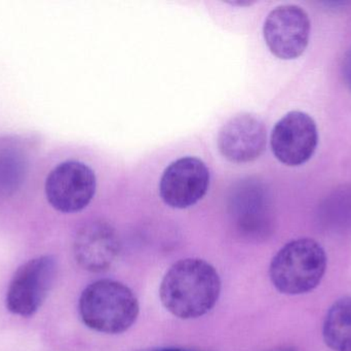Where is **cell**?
Returning <instances> with one entry per match:
<instances>
[{
	"label": "cell",
	"mask_w": 351,
	"mask_h": 351,
	"mask_svg": "<svg viewBox=\"0 0 351 351\" xmlns=\"http://www.w3.org/2000/svg\"><path fill=\"white\" fill-rule=\"evenodd\" d=\"M274 351H296V350H291V348H284V350H274Z\"/></svg>",
	"instance_id": "2e32d148"
},
{
	"label": "cell",
	"mask_w": 351,
	"mask_h": 351,
	"mask_svg": "<svg viewBox=\"0 0 351 351\" xmlns=\"http://www.w3.org/2000/svg\"><path fill=\"white\" fill-rule=\"evenodd\" d=\"M232 216L241 235L261 240L271 232L272 218L269 199L261 185L245 183L233 196Z\"/></svg>",
	"instance_id": "8fae6325"
},
{
	"label": "cell",
	"mask_w": 351,
	"mask_h": 351,
	"mask_svg": "<svg viewBox=\"0 0 351 351\" xmlns=\"http://www.w3.org/2000/svg\"><path fill=\"white\" fill-rule=\"evenodd\" d=\"M221 280L217 270L202 259L176 262L160 284L165 308L181 319H195L210 313L218 302Z\"/></svg>",
	"instance_id": "6da1fadb"
},
{
	"label": "cell",
	"mask_w": 351,
	"mask_h": 351,
	"mask_svg": "<svg viewBox=\"0 0 351 351\" xmlns=\"http://www.w3.org/2000/svg\"><path fill=\"white\" fill-rule=\"evenodd\" d=\"M327 269L325 249L315 239L287 243L272 259L269 276L274 288L285 295L306 294L319 286Z\"/></svg>",
	"instance_id": "3957f363"
},
{
	"label": "cell",
	"mask_w": 351,
	"mask_h": 351,
	"mask_svg": "<svg viewBox=\"0 0 351 351\" xmlns=\"http://www.w3.org/2000/svg\"><path fill=\"white\" fill-rule=\"evenodd\" d=\"M94 171L78 161H66L56 166L45 183L47 200L55 210L74 214L84 210L96 193Z\"/></svg>",
	"instance_id": "5b68a950"
},
{
	"label": "cell",
	"mask_w": 351,
	"mask_h": 351,
	"mask_svg": "<svg viewBox=\"0 0 351 351\" xmlns=\"http://www.w3.org/2000/svg\"><path fill=\"white\" fill-rule=\"evenodd\" d=\"M341 73L344 82L351 90V47L346 52L342 60Z\"/></svg>",
	"instance_id": "5bb4252c"
},
{
	"label": "cell",
	"mask_w": 351,
	"mask_h": 351,
	"mask_svg": "<svg viewBox=\"0 0 351 351\" xmlns=\"http://www.w3.org/2000/svg\"><path fill=\"white\" fill-rule=\"evenodd\" d=\"M57 271V262L51 256H41L21 266L6 292L8 310L24 317L37 313L53 288Z\"/></svg>",
	"instance_id": "277c9868"
},
{
	"label": "cell",
	"mask_w": 351,
	"mask_h": 351,
	"mask_svg": "<svg viewBox=\"0 0 351 351\" xmlns=\"http://www.w3.org/2000/svg\"><path fill=\"white\" fill-rule=\"evenodd\" d=\"M78 309L86 327L99 333L117 335L136 323L140 306L129 286L115 280H101L84 288Z\"/></svg>",
	"instance_id": "7a4b0ae2"
},
{
	"label": "cell",
	"mask_w": 351,
	"mask_h": 351,
	"mask_svg": "<svg viewBox=\"0 0 351 351\" xmlns=\"http://www.w3.org/2000/svg\"><path fill=\"white\" fill-rule=\"evenodd\" d=\"M311 20L302 8L285 4L272 10L264 23V38L270 52L282 60L300 57L309 43Z\"/></svg>",
	"instance_id": "8992f818"
},
{
	"label": "cell",
	"mask_w": 351,
	"mask_h": 351,
	"mask_svg": "<svg viewBox=\"0 0 351 351\" xmlns=\"http://www.w3.org/2000/svg\"><path fill=\"white\" fill-rule=\"evenodd\" d=\"M73 253L82 269L102 273L114 265L121 253V242L110 225L105 222L88 223L76 234Z\"/></svg>",
	"instance_id": "30bf717a"
},
{
	"label": "cell",
	"mask_w": 351,
	"mask_h": 351,
	"mask_svg": "<svg viewBox=\"0 0 351 351\" xmlns=\"http://www.w3.org/2000/svg\"><path fill=\"white\" fill-rule=\"evenodd\" d=\"M26 172V161L14 148L0 150V194L8 195L16 191Z\"/></svg>",
	"instance_id": "4fadbf2b"
},
{
	"label": "cell",
	"mask_w": 351,
	"mask_h": 351,
	"mask_svg": "<svg viewBox=\"0 0 351 351\" xmlns=\"http://www.w3.org/2000/svg\"><path fill=\"white\" fill-rule=\"evenodd\" d=\"M266 140L267 133L263 122L252 113H241L223 126L218 136V146L227 160L247 163L261 156Z\"/></svg>",
	"instance_id": "9c48e42d"
},
{
	"label": "cell",
	"mask_w": 351,
	"mask_h": 351,
	"mask_svg": "<svg viewBox=\"0 0 351 351\" xmlns=\"http://www.w3.org/2000/svg\"><path fill=\"white\" fill-rule=\"evenodd\" d=\"M324 341L334 351H351V297L336 301L324 321Z\"/></svg>",
	"instance_id": "7c38bea8"
},
{
	"label": "cell",
	"mask_w": 351,
	"mask_h": 351,
	"mask_svg": "<svg viewBox=\"0 0 351 351\" xmlns=\"http://www.w3.org/2000/svg\"><path fill=\"white\" fill-rule=\"evenodd\" d=\"M150 351H194L190 350H184V348H160V350H154Z\"/></svg>",
	"instance_id": "9a60e30c"
},
{
	"label": "cell",
	"mask_w": 351,
	"mask_h": 351,
	"mask_svg": "<svg viewBox=\"0 0 351 351\" xmlns=\"http://www.w3.org/2000/svg\"><path fill=\"white\" fill-rule=\"evenodd\" d=\"M319 144L315 120L303 111H290L272 130L270 144L274 157L287 166H301L311 160Z\"/></svg>",
	"instance_id": "52a82bcc"
},
{
	"label": "cell",
	"mask_w": 351,
	"mask_h": 351,
	"mask_svg": "<svg viewBox=\"0 0 351 351\" xmlns=\"http://www.w3.org/2000/svg\"><path fill=\"white\" fill-rule=\"evenodd\" d=\"M210 171L194 157H184L171 163L160 183V194L165 203L184 210L197 203L208 192Z\"/></svg>",
	"instance_id": "ba28073f"
}]
</instances>
